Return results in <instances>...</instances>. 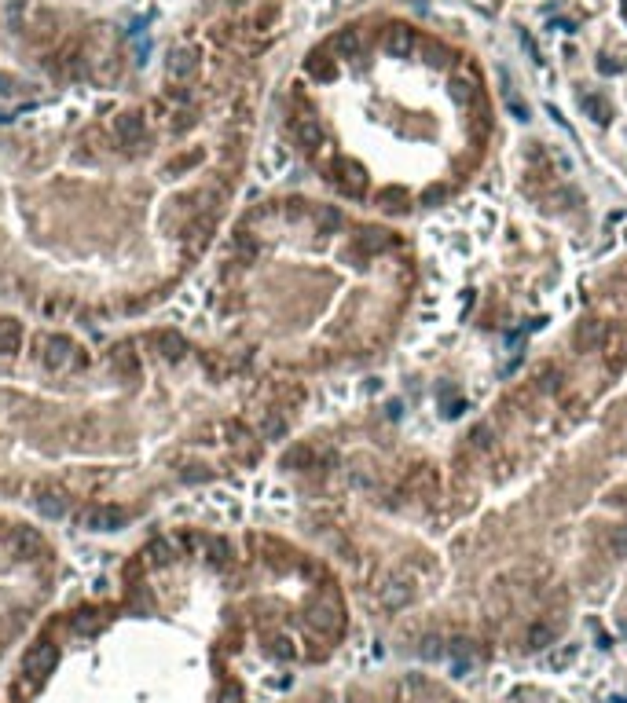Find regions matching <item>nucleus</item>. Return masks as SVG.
Instances as JSON below:
<instances>
[{"instance_id": "1", "label": "nucleus", "mask_w": 627, "mask_h": 703, "mask_svg": "<svg viewBox=\"0 0 627 703\" xmlns=\"http://www.w3.org/2000/svg\"><path fill=\"white\" fill-rule=\"evenodd\" d=\"M56 659H59L56 645L40 641V645H34V648H29V652L23 656V674H29L34 681H45V678H48V670L56 667Z\"/></svg>"}, {"instance_id": "2", "label": "nucleus", "mask_w": 627, "mask_h": 703, "mask_svg": "<svg viewBox=\"0 0 627 703\" xmlns=\"http://www.w3.org/2000/svg\"><path fill=\"white\" fill-rule=\"evenodd\" d=\"M334 184H338V190H342V195H348V198H364V190H367L364 165H356V162H338Z\"/></svg>"}, {"instance_id": "3", "label": "nucleus", "mask_w": 627, "mask_h": 703, "mask_svg": "<svg viewBox=\"0 0 627 703\" xmlns=\"http://www.w3.org/2000/svg\"><path fill=\"white\" fill-rule=\"evenodd\" d=\"M294 136H297V143H301V147H308V151L327 147V132H323V125H320V117H316V114H297Z\"/></svg>"}, {"instance_id": "4", "label": "nucleus", "mask_w": 627, "mask_h": 703, "mask_svg": "<svg viewBox=\"0 0 627 703\" xmlns=\"http://www.w3.org/2000/svg\"><path fill=\"white\" fill-rule=\"evenodd\" d=\"M81 524L88 531H114V528L125 524V513H121V509H114V506H92L88 513L81 517Z\"/></svg>"}, {"instance_id": "5", "label": "nucleus", "mask_w": 627, "mask_h": 703, "mask_svg": "<svg viewBox=\"0 0 627 703\" xmlns=\"http://www.w3.org/2000/svg\"><path fill=\"white\" fill-rule=\"evenodd\" d=\"M70 352H73V341L62 337V334H56V337L45 341V356H40V359H45L48 370H62V367L70 363Z\"/></svg>"}, {"instance_id": "6", "label": "nucleus", "mask_w": 627, "mask_h": 703, "mask_svg": "<svg viewBox=\"0 0 627 703\" xmlns=\"http://www.w3.org/2000/svg\"><path fill=\"white\" fill-rule=\"evenodd\" d=\"M602 341H605V326L598 323V319H583V323L576 326V334H572L576 352H591V348H598Z\"/></svg>"}, {"instance_id": "7", "label": "nucleus", "mask_w": 627, "mask_h": 703, "mask_svg": "<svg viewBox=\"0 0 627 703\" xmlns=\"http://www.w3.org/2000/svg\"><path fill=\"white\" fill-rule=\"evenodd\" d=\"M143 132H147V125H143L140 114H125V117L114 121V136L121 140V147H136L143 140Z\"/></svg>"}, {"instance_id": "8", "label": "nucleus", "mask_w": 627, "mask_h": 703, "mask_svg": "<svg viewBox=\"0 0 627 703\" xmlns=\"http://www.w3.org/2000/svg\"><path fill=\"white\" fill-rule=\"evenodd\" d=\"M308 623L316 626V630H338V626H342V608H338L334 601H323V604H316L312 612H308Z\"/></svg>"}, {"instance_id": "9", "label": "nucleus", "mask_w": 627, "mask_h": 703, "mask_svg": "<svg viewBox=\"0 0 627 703\" xmlns=\"http://www.w3.org/2000/svg\"><path fill=\"white\" fill-rule=\"evenodd\" d=\"M392 246V234L381 231V227H370V231H359L356 238V249L364 253V257H375V253H386Z\"/></svg>"}, {"instance_id": "10", "label": "nucleus", "mask_w": 627, "mask_h": 703, "mask_svg": "<svg viewBox=\"0 0 627 703\" xmlns=\"http://www.w3.org/2000/svg\"><path fill=\"white\" fill-rule=\"evenodd\" d=\"M34 506H37V513L48 517V520H59L62 513H67V498H62L59 491H40L34 498Z\"/></svg>"}, {"instance_id": "11", "label": "nucleus", "mask_w": 627, "mask_h": 703, "mask_svg": "<svg viewBox=\"0 0 627 703\" xmlns=\"http://www.w3.org/2000/svg\"><path fill=\"white\" fill-rule=\"evenodd\" d=\"M195 66H198L195 48H180V51H173V59H169V73H173V77H191Z\"/></svg>"}, {"instance_id": "12", "label": "nucleus", "mask_w": 627, "mask_h": 703, "mask_svg": "<svg viewBox=\"0 0 627 703\" xmlns=\"http://www.w3.org/2000/svg\"><path fill=\"white\" fill-rule=\"evenodd\" d=\"M19 345H23V326H19L15 319H4V323H0V352H4V356H15Z\"/></svg>"}, {"instance_id": "13", "label": "nucleus", "mask_w": 627, "mask_h": 703, "mask_svg": "<svg viewBox=\"0 0 627 703\" xmlns=\"http://www.w3.org/2000/svg\"><path fill=\"white\" fill-rule=\"evenodd\" d=\"M154 341H158V348H162V356H165V359H180V356H184V352H187L184 337H180V334H173V330H162V334H158Z\"/></svg>"}, {"instance_id": "14", "label": "nucleus", "mask_w": 627, "mask_h": 703, "mask_svg": "<svg viewBox=\"0 0 627 703\" xmlns=\"http://www.w3.org/2000/svg\"><path fill=\"white\" fill-rule=\"evenodd\" d=\"M411 593H414V590H411L407 582H392L389 590L381 593V604H386V608H403V604L411 601Z\"/></svg>"}, {"instance_id": "15", "label": "nucleus", "mask_w": 627, "mask_h": 703, "mask_svg": "<svg viewBox=\"0 0 627 703\" xmlns=\"http://www.w3.org/2000/svg\"><path fill=\"white\" fill-rule=\"evenodd\" d=\"M316 223H320V231L342 227V209H338V206H320V209H316Z\"/></svg>"}, {"instance_id": "16", "label": "nucleus", "mask_w": 627, "mask_h": 703, "mask_svg": "<svg viewBox=\"0 0 627 703\" xmlns=\"http://www.w3.org/2000/svg\"><path fill=\"white\" fill-rule=\"evenodd\" d=\"M605 550H609L613 557H627V528L605 531Z\"/></svg>"}, {"instance_id": "17", "label": "nucleus", "mask_w": 627, "mask_h": 703, "mask_svg": "<svg viewBox=\"0 0 627 703\" xmlns=\"http://www.w3.org/2000/svg\"><path fill=\"white\" fill-rule=\"evenodd\" d=\"M444 652H448V648H444L440 637H422V641H418V656L422 659H440Z\"/></svg>"}, {"instance_id": "18", "label": "nucleus", "mask_w": 627, "mask_h": 703, "mask_svg": "<svg viewBox=\"0 0 627 703\" xmlns=\"http://www.w3.org/2000/svg\"><path fill=\"white\" fill-rule=\"evenodd\" d=\"M15 542H19L23 550H34V553L40 550V535H37V531H29V528H19V531H15Z\"/></svg>"}, {"instance_id": "19", "label": "nucleus", "mask_w": 627, "mask_h": 703, "mask_svg": "<svg viewBox=\"0 0 627 703\" xmlns=\"http://www.w3.org/2000/svg\"><path fill=\"white\" fill-rule=\"evenodd\" d=\"M73 630H78V634H95V630H99V619H95L92 612H81L78 619H73Z\"/></svg>"}, {"instance_id": "20", "label": "nucleus", "mask_w": 627, "mask_h": 703, "mask_svg": "<svg viewBox=\"0 0 627 703\" xmlns=\"http://www.w3.org/2000/svg\"><path fill=\"white\" fill-rule=\"evenodd\" d=\"M572 659H576V648H569V645H565V648H558V652H554V656H550V659H547V663H550V667H554V670H561V667H569V663H572Z\"/></svg>"}, {"instance_id": "21", "label": "nucleus", "mask_w": 627, "mask_h": 703, "mask_svg": "<svg viewBox=\"0 0 627 703\" xmlns=\"http://www.w3.org/2000/svg\"><path fill=\"white\" fill-rule=\"evenodd\" d=\"M286 432V421L283 418H268L261 425V436H268V440H275V436H283Z\"/></svg>"}, {"instance_id": "22", "label": "nucleus", "mask_w": 627, "mask_h": 703, "mask_svg": "<svg viewBox=\"0 0 627 703\" xmlns=\"http://www.w3.org/2000/svg\"><path fill=\"white\" fill-rule=\"evenodd\" d=\"M492 443V429L488 425H477V429L470 432V447H488Z\"/></svg>"}, {"instance_id": "23", "label": "nucleus", "mask_w": 627, "mask_h": 703, "mask_svg": "<svg viewBox=\"0 0 627 703\" xmlns=\"http://www.w3.org/2000/svg\"><path fill=\"white\" fill-rule=\"evenodd\" d=\"M286 162H290V158H286V151H272L268 158H264V169H275V173H279V169H286Z\"/></svg>"}, {"instance_id": "24", "label": "nucleus", "mask_w": 627, "mask_h": 703, "mask_svg": "<svg viewBox=\"0 0 627 703\" xmlns=\"http://www.w3.org/2000/svg\"><path fill=\"white\" fill-rule=\"evenodd\" d=\"M550 637H554V630H550V626H532V634H528V641H532V645H547Z\"/></svg>"}, {"instance_id": "25", "label": "nucleus", "mask_w": 627, "mask_h": 703, "mask_svg": "<svg viewBox=\"0 0 627 703\" xmlns=\"http://www.w3.org/2000/svg\"><path fill=\"white\" fill-rule=\"evenodd\" d=\"M151 557H154V564H165V560H169V542H154V546H151Z\"/></svg>"}, {"instance_id": "26", "label": "nucleus", "mask_w": 627, "mask_h": 703, "mask_svg": "<svg viewBox=\"0 0 627 703\" xmlns=\"http://www.w3.org/2000/svg\"><path fill=\"white\" fill-rule=\"evenodd\" d=\"M397 201H403V190H386V195H381V206L386 209H400Z\"/></svg>"}, {"instance_id": "27", "label": "nucleus", "mask_w": 627, "mask_h": 703, "mask_svg": "<svg viewBox=\"0 0 627 703\" xmlns=\"http://www.w3.org/2000/svg\"><path fill=\"white\" fill-rule=\"evenodd\" d=\"M440 198H444V187H429L426 195H422V201H426V206H429V201H440Z\"/></svg>"}, {"instance_id": "28", "label": "nucleus", "mask_w": 627, "mask_h": 703, "mask_svg": "<svg viewBox=\"0 0 627 703\" xmlns=\"http://www.w3.org/2000/svg\"><path fill=\"white\" fill-rule=\"evenodd\" d=\"M224 703H239V689H224Z\"/></svg>"}, {"instance_id": "29", "label": "nucleus", "mask_w": 627, "mask_h": 703, "mask_svg": "<svg viewBox=\"0 0 627 703\" xmlns=\"http://www.w3.org/2000/svg\"><path fill=\"white\" fill-rule=\"evenodd\" d=\"M0 92H12V77H0Z\"/></svg>"}]
</instances>
